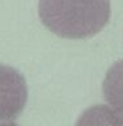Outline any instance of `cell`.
<instances>
[{
	"label": "cell",
	"instance_id": "5",
	"mask_svg": "<svg viewBox=\"0 0 123 126\" xmlns=\"http://www.w3.org/2000/svg\"><path fill=\"white\" fill-rule=\"evenodd\" d=\"M0 126H18L16 122H0Z\"/></svg>",
	"mask_w": 123,
	"mask_h": 126
},
{
	"label": "cell",
	"instance_id": "2",
	"mask_svg": "<svg viewBox=\"0 0 123 126\" xmlns=\"http://www.w3.org/2000/svg\"><path fill=\"white\" fill-rule=\"evenodd\" d=\"M27 101V85L24 75L11 66L0 64V122H12Z\"/></svg>",
	"mask_w": 123,
	"mask_h": 126
},
{
	"label": "cell",
	"instance_id": "4",
	"mask_svg": "<svg viewBox=\"0 0 123 126\" xmlns=\"http://www.w3.org/2000/svg\"><path fill=\"white\" fill-rule=\"evenodd\" d=\"M76 126H123V117L109 105L97 104L80 114Z\"/></svg>",
	"mask_w": 123,
	"mask_h": 126
},
{
	"label": "cell",
	"instance_id": "1",
	"mask_svg": "<svg viewBox=\"0 0 123 126\" xmlns=\"http://www.w3.org/2000/svg\"><path fill=\"white\" fill-rule=\"evenodd\" d=\"M38 15L50 32L67 39H84L96 35L109 22V1H54L38 3Z\"/></svg>",
	"mask_w": 123,
	"mask_h": 126
},
{
	"label": "cell",
	"instance_id": "3",
	"mask_svg": "<svg viewBox=\"0 0 123 126\" xmlns=\"http://www.w3.org/2000/svg\"><path fill=\"white\" fill-rule=\"evenodd\" d=\"M102 92L110 108L123 117V59L108 70L102 83Z\"/></svg>",
	"mask_w": 123,
	"mask_h": 126
}]
</instances>
